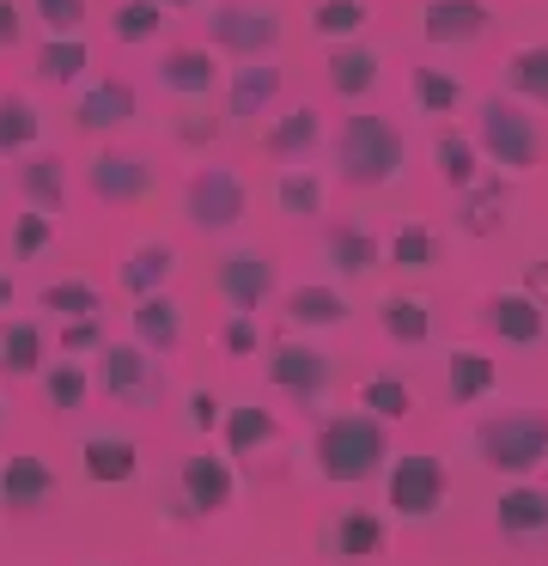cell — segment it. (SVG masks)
<instances>
[{
	"mask_svg": "<svg viewBox=\"0 0 548 566\" xmlns=\"http://www.w3.org/2000/svg\"><path fill=\"white\" fill-rule=\"evenodd\" d=\"M390 457V432L384 420H372L365 408H341V415L317 420L311 439V469L329 488H353V481H372Z\"/></svg>",
	"mask_w": 548,
	"mask_h": 566,
	"instance_id": "1",
	"label": "cell"
},
{
	"mask_svg": "<svg viewBox=\"0 0 548 566\" xmlns=\"http://www.w3.org/2000/svg\"><path fill=\"white\" fill-rule=\"evenodd\" d=\"M475 153H487L506 177L536 171L548 159V116H536L530 104L506 98V92H487L475 104Z\"/></svg>",
	"mask_w": 548,
	"mask_h": 566,
	"instance_id": "2",
	"label": "cell"
},
{
	"mask_svg": "<svg viewBox=\"0 0 548 566\" xmlns=\"http://www.w3.org/2000/svg\"><path fill=\"white\" fill-rule=\"evenodd\" d=\"M469 444H475V457H482V469L530 481L536 469L548 463V415L542 408H499V415L475 420Z\"/></svg>",
	"mask_w": 548,
	"mask_h": 566,
	"instance_id": "3",
	"label": "cell"
},
{
	"mask_svg": "<svg viewBox=\"0 0 548 566\" xmlns=\"http://www.w3.org/2000/svg\"><path fill=\"white\" fill-rule=\"evenodd\" d=\"M335 165L353 189H390L402 177V128L384 116H348L335 135Z\"/></svg>",
	"mask_w": 548,
	"mask_h": 566,
	"instance_id": "4",
	"label": "cell"
},
{
	"mask_svg": "<svg viewBox=\"0 0 548 566\" xmlns=\"http://www.w3.org/2000/svg\"><path fill=\"white\" fill-rule=\"evenodd\" d=\"M231 493H238V475H231V457H214V451H195L177 463V475H170V517H183V524H195V517H214L231 505Z\"/></svg>",
	"mask_w": 548,
	"mask_h": 566,
	"instance_id": "5",
	"label": "cell"
},
{
	"mask_svg": "<svg viewBox=\"0 0 548 566\" xmlns=\"http://www.w3.org/2000/svg\"><path fill=\"white\" fill-rule=\"evenodd\" d=\"M268 378H275L280 396H292L299 408L323 415L329 390H335V359L317 342H275L268 347Z\"/></svg>",
	"mask_w": 548,
	"mask_h": 566,
	"instance_id": "6",
	"label": "cell"
},
{
	"mask_svg": "<svg viewBox=\"0 0 548 566\" xmlns=\"http://www.w3.org/2000/svg\"><path fill=\"white\" fill-rule=\"evenodd\" d=\"M445 493H451V469L426 451H409L390 463V512L402 524H433L445 512Z\"/></svg>",
	"mask_w": 548,
	"mask_h": 566,
	"instance_id": "7",
	"label": "cell"
},
{
	"mask_svg": "<svg viewBox=\"0 0 548 566\" xmlns=\"http://www.w3.org/2000/svg\"><path fill=\"white\" fill-rule=\"evenodd\" d=\"M244 208H250V189L231 165H201L183 189V213H189L195 232H226V226L244 220Z\"/></svg>",
	"mask_w": 548,
	"mask_h": 566,
	"instance_id": "8",
	"label": "cell"
},
{
	"mask_svg": "<svg viewBox=\"0 0 548 566\" xmlns=\"http://www.w3.org/2000/svg\"><path fill=\"white\" fill-rule=\"evenodd\" d=\"M97 378H104V396L116 408H153L165 390V359H153L134 342H116L97 354Z\"/></svg>",
	"mask_w": 548,
	"mask_h": 566,
	"instance_id": "9",
	"label": "cell"
},
{
	"mask_svg": "<svg viewBox=\"0 0 548 566\" xmlns=\"http://www.w3.org/2000/svg\"><path fill=\"white\" fill-rule=\"evenodd\" d=\"M207 31H214V43L226 55H238V62H262V55L280 50V13H268V7H244V0H219L214 13H207Z\"/></svg>",
	"mask_w": 548,
	"mask_h": 566,
	"instance_id": "10",
	"label": "cell"
},
{
	"mask_svg": "<svg viewBox=\"0 0 548 566\" xmlns=\"http://www.w3.org/2000/svg\"><path fill=\"white\" fill-rule=\"evenodd\" d=\"M494 530L524 554H548V488H530V481L506 488L494 500Z\"/></svg>",
	"mask_w": 548,
	"mask_h": 566,
	"instance_id": "11",
	"label": "cell"
},
{
	"mask_svg": "<svg viewBox=\"0 0 548 566\" xmlns=\"http://www.w3.org/2000/svg\"><path fill=\"white\" fill-rule=\"evenodd\" d=\"M219 298L231 305V317H250L268 293H275V256L268 250H226L214 269Z\"/></svg>",
	"mask_w": 548,
	"mask_h": 566,
	"instance_id": "12",
	"label": "cell"
},
{
	"mask_svg": "<svg viewBox=\"0 0 548 566\" xmlns=\"http://www.w3.org/2000/svg\"><path fill=\"white\" fill-rule=\"evenodd\" d=\"M494 31V13H487L482 0H426L421 7V38L433 50H469Z\"/></svg>",
	"mask_w": 548,
	"mask_h": 566,
	"instance_id": "13",
	"label": "cell"
},
{
	"mask_svg": "<svg viewBox=\"0 0 548 566\" xmlns=\"http://www.w3.org/2000/svg\"><path fill=\"white\" fill-rule=\"evenodd\" d=\"M323 554L335 566L378 560V554H384V517L365 512V505H341V512L323 524Z\"/></svg>",
	"mask_w": 548,
	"mask_h": 566,
	"instance_id": "14",
	"label": "cell"
},
{
	"mask_svg": "<svg viewBox=\"0 0 548 566\" xmlns=\"http://www.w3.org/2000/svg\"><path fill=\"white\" fill-rule=\"evenodd\" d=\"M85 184H92L97 201L128 208V201H146V189H153V165H146L141 153H97V159L85 165Z\"/></svg>",
	"mask_w": 548,
	"mask_h": 566,
	"instance_id": "15",
	"label": "cell"
},
{
	"mask_svg": "<svg viewBox=\"0 0 548 566\" xmlns=\"http://www.w3.org/2000/svg\"><path fill=\"white\" fill-rule=\"evenodd\" d=\"M482 317H487V329H494L506 347H536L548 335V311H542L536 293H494L482 305Z\"/></svg>",
	"mask_w": 548,
	"mask_h": 566,
	"instance_id": "16",
	"label": "cell"
},
{
	"mask_svg": "<svg viewBox=\"0 0 548 566\" xmlns=\"http://www.w3.org/2000/svg\"><path fill=\"white\" fill-rule=\"evenodd\" d=\"M55 469L43 463V457H0V505H12V512H43L49 500H55Z\"/></svg>",
	"mask_w": 548,
	"mask_h": 566,
	"instance_id": "17",
	"label": "cell"
},
{
	"mask_svg": "<svg viewBox=\"0 0 548 566\" xmlns=\"http://www.w3.org/2000/svg\"><path fill=\"white\" fill-rule=\"evenodd\" d=\"M317 140H323V116H317L311 104H292V111H280V123L262 135V153L280 159V171H287V165H311Z\"/></svg>",
	"mask_w": 548,
	"mask_h": 566,
	"instance_id": "18",
	"label": "cell"
},
{
	"mask_svg": "<svg viewBox=\"0 0 548 566\" xmlns=\"http://www.w3.org/2000/svg\"><path fill=\"white\" fill-rule=\"evenodd\" d=\"M158 86H165L170 98H183V104H201V98H214L219 67H214L207 50H165V62H158Z\"/></svg>",
	"mask_w": 548,
	"mask_h": 566,
	"instance_id": "19",
	"label": "cell"
},
{
	"mask_svg": "<svg viewBox=\"0 0 548 566\" xmlns=\"http://www.w3.org/2000/svg\"><path fill=\"white\" fill-rule=\"evenodd\" d=\"M323 262L341 274V281H365V274H378L384 250H378V238L365 232V226H329L323 232Z\"/></svg>",
	"mask_w": 548,
	"mask_h": 566,
	"instance_id": "20",
	"label": "cell"
},
{
	"mask_svg": "<svg viewBox=\"0 0 548 566\" xmlns=\"http://www.w3.org/2000/svg\"><path fill=\"white\" fill-rule=\"evenodd\" d=\"M275 98H280V67H275V62H244V67H231V86H226V116H231V123H250V116H262Z\"/></svg>",
	"mask_w": 548,
	"mask_h": 566,
	"instance_id": "21",
	"label": "cell"
},
{
	"mask_svg": "<svg viewBox=\"0 0 548 566\" xmlns=\"http://www.w3.org/2000/svg\"><path fill=\"white\" fill-rule=\"evenodd\" d=\"M80 463L92 481H104V488H122V481H134V469H141V451H134V439H122V432H85L80 439Z\"/></svg>",
	"mask_w": 548,
	"mask_h": 566,
	"instance_id": "22",
	"label": "cell"
},
{
	"mask_svg": "<svg viewBox=\"0 0 548 566\" xmlns=\"http://www.w3.org/2000/svg\"><path fill=\"white\" fill-rule=\"evenodd\" d=\"M73 123H80L85 135H104V128L134 123V86H122V80H97V86H85L80 104H73Z\"/></svg>",
	"mask_w": 548,
	"mask_h": 566,
	"instance_id": "23",
	"label": "cell"
},
{
	"mask_svg": "<svg viewBox=\"0 0 548 566\" xmlns=\"http://www.w3.org/2000/svg\"><path fill=\"white\" fill-rule=\"evenodd\" d=\"M183 342V305L170 293H153L134 305V347H146L153 359H165Z\"/></svg>",
	"mask_w": 548,
	"mask_h": 566,
	"instance_id": "24",
	"label": "cell"
},
{
	"mask_svg": "<svg viewBox=\"0 0 548 566\" xmlns=\"http://www.w3.org/2000/svg\"><path fill=\"white\" fill-rule=\"evenodd\" d=\"M378 50H365V43H335L329 50V62H323V74H329V92L335 98H348V104H360L365 92L378 86Z\"/></svg>",
	"mask_w": 548,
	"mask_h": 566,
	"instance_id": "25",
	"label": "cell"
},
{
	"mask_svg": "<svg viewBox=\"0 0 548 566\" xmlns=\"http://www.w3.org/2000/svg\"><path fill=\"white\" fill-rule=\"evenodd\" d=\"M219 444H226V457H256V451H275L280 444V427H275L268 408L238 402V408H226V420H219Z\"/></svg>",
	"mask_w": 548,
	"mask_h": 566,
	"instance_id": "26",
	"label": "cell"
},
{
	"mask_svg": "<svg viewBox=\"0 0 548 566\" xmlns=\"http://www.w3.org/2000/svg\"><path fill=\"white\" fill-rule=\"evenodd\" d=\"M433 165H438V177H445L457 196H469L475 184H487V177H494V171H482V153H475V140L457 135V128H438V135H433Z\"/></svg>",
	"mask_w": 548,
	"mask_h": 566,
	"instance_id": "27",
	"label": "cell"
},
{
	"mask_svg": "<svg viewBox=\"0 0 548 566\" xmlns=\"http://www.w3.org/2000/svg\"><path fill=\"white\" fill-rule=\"evenodd\" d=\"M378 329L396 347H426L433 342V305L414 298V293H390L384 305H378Z\"/></svg>",
	"mask_w": 548,
	"mask_h": 566,
	"instance_id": "28",
	"label": "cell"
},
{
	"mask_svg": "<svg viewBox=\"0 0 548 566\" xmlns=\"http://www.w3.org/2000/svg\"><path fill=\"white\" fill-rule=\"evenodd\" d=\"M506 98L530 104L536 116H548V43H524L506 62Z\"/></svg>",
	"mask_w": 548,
	"mask_h": 566,
	"instance_id": "29",
	"label": "cell"
},
{
	"mask_svg": "<svg viewBox=\"0 0 548 566\" xmlns=\"http://www.w3.org/2000/svg\"><path fill=\"white\" fill-rule=\"evenodd\" d=\"M494 390V359L482 354V347H451L445 354V396L457 408L482 402V396Z\"/></svg>",
	"mask_w": 548,
	"mask_h": 566,
	"instance_id": "30",
	"label": "cell"
},
{
	"mask_svg": "<svg viewBox=\"0 0 548 566\" xmlns=\"http://www.w3.org/2000/svg\"><path fill=\"white\" fill-rule=\"evenodd\" d=\"M287 323L292 329H341V323H348V298H341L335 286H292Z\"/></svg>",
	"mask_w": 548,
	"mask_h": 566,
	"instance_id": "31",
	"label": "cell"
},
{
	"mask_svg": "<svg viewBox=\"0 0 548 566\" xmlns=\"http://www.w3.org/2000/svg\"><path fill=\"white\" fill-rule=\"evenodd\" d=\"M0 371H7V378H31V371H43V329H37L31 317L0 323Z\"/></svg>",
	"mask_w": 548,
	"mask_h": 566,
	"instance_id": "32",
	"label": "cell"
},
{
	"mask_svg": "<svg viewBox=\"0 0 548 566\" xmlns=\"http://www.w3.org/2000/svg\"><path fill=\"white\" fill-rule=\"evenodd\" d=\"M170 274H177V250H170V244H134V256L122 262V286H128L134 298L165 293Z\"/></svg>",
	"mask_w": 548,
	"mask_h": 566,
	"instance_id": "33",
	"label": "cell"
},
{
	"mask_svg": "<svg viewBox=\"0 0 548 566\" xmlns=\"http://www.w3.org/2000/svg\"><path fill=\"white\" fill-rule=\"evenodd\" d=\"M61 189H68V165L55 159V153H37L31 165L19 171V196L31 213H55L61 208Z\"/></svg>",
	"mask_w": 548,
	"mask_h": 566,
	"instance_id": "34",
	"label": "cell"
},
{
	"mask_svg": "<svg viewBox=\"0 0 548 566\" xmlns=\"http://www.w3.org/2000/svg\"><path fill=\"white\" fill-rule=\"evenodd\" d=\"M360 408L372 420H409L414 415V384L409 378H396V371H372V378L360 384Z\"/></svg>",
	"mask_w": 548,
	"mask_h": 566,
	"instance_id": "35",
	"label": "cell"
},
{
	"mask_svg": "<svg viewBox=\"0 0 548 566\" xmlns=\"http://www.w3.org/2000/svg\"><path fill=\"white\" fill-rule=\"evenodd\" d=\"M37 135H43L37 104L19 98V92H0V159H19L24 147H37Z\"/></svg>",
	"mask_w": 548,
	"mask_h": 566,
	"instance_id": "36",
	"label": "cell"
},
{
	"mask_svg": "<svg viewBox=\"0 0 548 566\" xmlns=\"http://www.w3.org/2000/svg\"><path fill=\"white\" fill-rule=\"evenodd\" d=\"M275 201L292 220H317V213H323V177H317L311 165H287V171L275 177Z\"/></svg>",
	"mask_w": 548,
	"mask_h": 566,
	"instance_id": "37",
	"label": "cell"
},
{
	"mask_svg": "<svg viewBox=\"0 0 548 566\" xmlns=\"http://www.w3.org/2000/svg\"><path fill=\"white\" fill-rule=\"evenodd\" d=\"M457 220H463V232H469V238L499 232V226H506V177H487V184H475L469 196H463Z\"/></svg>",
	"mask_w": 548,
	"mask_h": 566,
	"instance_id": "38",
	"label": "cell"
},
{
	"mask_svg": "<svg viewBox=\"0 0 548 566\" xmlns=\"http://www.w3.org/2000/svg\"><path fill=\"white\" fill-rule=\"evenodd\" d=\"M85 67H92L85 38H49L43 50H37V80H49V86H68V80H80Z\"/></svg>",
	"mask_w": 548,
	"mask_h": 566,
	"instance_id": "39",
	"label": "cell"
},
{
	"mask_svg": "<svg viewBox=\"0 0 548 566\" xmlns=\"http://www.w3.org/2000/svg\"><path fill=\"white\" fill-rule=\"evenodd\" d=\"M365 19H372L365 0H323V7L311 13V31L317 38H335V43H360Z\"/></svg>",
	"mask_w": 548,
	"mask_h": 566,
	"instance_id": "40",
	"label": "cell"
},
{
	"mask_svg": "<svg viewBox=\"0 0 548 566\" xmlns=\"http://www.w3.org/2000/svg\"><path fill=\"white\" fill-rule=\"evenodd\" d=\"M110 31H116V43H153L165 31V7H153V0H122L116 13H110Z\"/></svg>",
	"mask_w": 548,
	"mask_h": 566,
	"instance_id": "41",
	"label": "cell"
},
{
	"mask_svg": "<svg viewBox=\"0 0 548 566\" xmlns=\"http://www.w3.org/2000/svg\"><path fill=\"white\" fill-rule=\"evenodd\" d=\"M414 104H421L426 116H451L463 104L457 74H445V67H414Z\"/></svg>",
	"mask_w": 548,
	"mask_h": 566,
	"instance_id": "42",
	"label": "cell"
},
{
	"mask_svg": "<svg viewBox=\"0 0 548 566\" xmlns=\"http://www.w3.org/2000/svg\"><path fill=\"white\" fill-rule=\"evenodd\" d=\"M43 305L49 311H61V323H85V317H97V286L92 281H55V286H43Z\"/></svg>",
	"mask_w": 548,
	"mask_h": 566,
	"instance_id": "43",
	"label": "cell"
},
{
	"mask_svg": "<svg viewBox=\"0 0 548 566\" xmlns=\"http://www.w3.org/2000/svg\"><path fill=\"white\" fill-rule=\"evenodd\" d=\"M390 262H396L402 274H421L438 262V238L426 232V226H402L396 238H390Z\"/></svg>",
	"mask_w": 548,
	"mask_h": 566,
	"instance_id": "44",
	"label": "cell"
},
{
	"mask_svg": "<svg viewBox=\"0 0 548 566\" xmlns=\"http://www.w3.org/2000/svg\"><path fill=\"white\" fill-rule=\"evenodd\" d=\"M43 390H49V408L73 415V408L85 402V390H92V378H85L80 359H61V366H49V371H43Z\"/></svg>",
	"mask_w": 548,
	"mask_h": 566,
	"instance_id": "45",
	"label": "cell"
},
{
	"mask_svg": "<svg viewBox=\"0 0 548 566\" xmlns=\"http://www.w3.org/2000/svg\"><path fill=\"white\" fill-rule=\"evenodd\" d=\"M37 19H43L49 38H80V25H85V0H37Z\"/></svg>",
	"mask_w": 548,
	"mask_h": 566,
	"instance_id": "46",
	"label": "cell"
},
{
	"mask_svg": "<svg viewBox=\"0 0 548 566\" xmlns=\"http://www.w3.org/2000/svg\"><path fill=\"white\" fill-rule=\"evenodd\" d=\"M49 238H55L49 213H19V226H12V256H43Z\"/></svg>",
	"mask_w": 548,
	"mask_h": 566,
	"instance_id": "47",
	"label": "cell"
},
{
	"mask_svg": "<svg viewBox=\"0 0 548 566\" xmlns=\"http://www.w3.org/2000/svg\"><path fill=\"white\" fill-rule=\"evenodd\" d=\"M219 420H226V402H219L214 390H189V427L195 432H214Z\"/></svg>",
	"mask_w": 548,
	"mask_h": 566,
	"instance_id": "48",
	"label": "cell"
},
{
	"mask_svg": "<svg viewBox=\"0 0 548 566\" xmlns=\"http://www.w3.org/2000/svg\"><path fill=\"white\" fill-rule=\"evenodd\" d=\"M61 354H68V359H85V354H97V317H85V323H68V329H61Z\"/></svg>",
	"mask_w": 548,
	"mask_h": 566,
	"instance_id": "49",
	"label": "cell"
},
{
	"mask_svg": "<svg viewBox=\"0 0 548 566\" xmlns=\"http://www.w3.org/2000/svg\"><path fill=\"white\" fill-rule=\"evenodd\" d=\"M207 135H214V116H207L201 104H189V116L177 123V140H189V147H195V140H207Z\"/></svg>",
	"mask_w": 548,
	"mask_h": 566,
	"instance_id": "50",
	"label": "cell"
},
{
	"mask_svg": "<svg viewBox=\"0 0 548 566\" xmlns=\"http://www.w3.org/2000/svg\"><path fill=\"white\" fill-rule=\"evenodd\" d=\"M219 342H226L231 354H250V347H256V323H250V317H231V323H226V335H219Z\"/></svg>",
	"mask_w": 548,
	"mask_h": 566,
	"instance_id": "51",
	"label": "cell"
},
{
	"mask_svg": "<svg viewBox=\"0 0 548 566\" xmlns=\"http://www.w3.org/2000/svg\"><path fill=\"white\" fill-rule=\"evenodd\" d=\"M19 38H24V19H19V7H12V0H0V50H12Z\"/></svg>",
	"mask_w": 548,
	"mask_h": 566,
	"instance_id": "52",
	"label": "cell"
},
{
	"mask_svg": "<svg viewBox=\"0 0 548 566\" xmlns=\"http://www.w3.org/2000/svg\"><path fill=\"white\" fill-rule=\"evenodd\" d=\"M153 7H165V13H183V7H195V0H153Z\"/></svg>",
	"mask_w": 548,
	"mask_h": 566,
	"instance_id": "53",
	"label": "cell"
},
{
	"mask_svg": "<svg viewBox=\"0 0 548 566\" xmlns=\"http://www.w3.org/2000/svg\"><path fill=\"white\" fill-rule=\"evenodd\" d=\"M0 305H12V281H7V274H0Z\"/></svg>",
	"mask_w": 548,
	"mask_h": 566,
	"instance_id": "54",
	"label": "cell"
}]
</instances>
